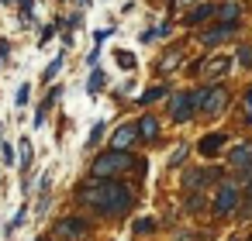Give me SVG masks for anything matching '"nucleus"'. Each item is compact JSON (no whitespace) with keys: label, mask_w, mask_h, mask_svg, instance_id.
I'll list each match as a JSON object with an SVG mask.
<instances>
[{"label":"nucleus","mask_w":252,"mask_h":241,"mask_svg":"<svg viewBox=\"0 0 252 241\" xmlns=\"http://www.w3.org/2000/svg\"><path fill=\"white\" fill-rule=\"evenodd\" d=\"M80 200L94 203L104 214H125L131 207V189L121 186V183H114V179H97V183H90V186L80 189Z\"/></svg>","instance_id":"1"},{"label":"nucleus","mask_w":252,"mask_h":241,"mask_svg":"<svg viewBox=\"0 0 252 241\" xmlns=\"http://www.w3.org/2000/svg\"><path fill=\"white\" fill-rule=\"evenodd\" d=\"M125 169H135V159H131L128 152H118V148L104 152V155L94 162V176H97V179H114V176L125 172Z\"/></svg>","instance_id":"2"},{"label":"nucleus","mask_w":252,"mask_h":241,"mask_svg":"<svg viewBox=\"0 0 252 241\" xmlns=\"http://www.w3.org/2000/svg\"><path fill=\"white\" fill-rule=\"evenodd\" d=\"M228 162H231V169H238V172H245V176L252 179V141H238V145L231 148Z\"/></svg>","instance_id":"3"},{"label":"nucleus","mask_w":252,"mask_h":241,"mask_svg":"<svg viewBox=\"0 0 252 241\" xmlns=\"http://www.w3.org/2000/svg\"><path fill=\"white\" fill-rule=\"evenodd\" d=\"M224 104H228V100H224V90H221L218 83H211V86H207V97H204L200 114H221V110H224Z\"/></svg>","instance_id":"4"},{"label":"nucleus","mask_w":252,"mask_h":241,"mask_svg":"<svg viewBox=\"0 0 252 241\" xmlns=\"http://www.w3.org/2000/svg\"><path fill=\"white\" fill-rule=\"evenodd\" d=\"M135 141H138V128H135V124H121V128L114 131V138H111V148H118V152H128Z\"/></svg>","instance_id":"5"},{"label":"nucleus","mask_w":252,"mask_h":241,"mask_svg":"<svg viewBox=\"0 0 252 241\" xmlns=\"http://www.w3.org/2000/svg\"><path fill=\"white\" fill-rule=\"evenodd\" d=\"M193 110H197V107H193V97H190V93H176V97H173V107H169L173 121H190Z\"/></svg>","instance_id":"6"},{"label":"nucleus","mask_w":252,"mask_h":241,"mask_svg":"<svg viewBox=\"0 0 252 241\" xmlns=\"http://www.w3.org/2000/svg\"><path fill=\"white\" fill-rule=\"evenodd\" d=\"M235 203H238V189H235L231 183H224V186L218 189V196H214V210H218V214H231Z\"/></svg>","instance_id":"7"},{"label":"nucleus","mask_w":252,"mask_h":241,"mask_svg":"<svg viewBox=\"0 0 252 241\" xmlns=\"http://www.w3.org/2000/svg\"><path fill=\"white\" fill-rule=\"evenodd\" d=\"M235 31H238V25H214L211 31L200 35V42H204V45H218V42H224V38L235 35Z\"/></svg>","instance_id":"8"},{"label":"nucleus","mask_w":252,"mask_h":241,"mask_svg":"<svg viewBox=\"0 0 252 241\" xmlns=\"http://www.w3.org/2000/svg\"><path fill=\"white\" fill-rule=\"evenodd\" d=\"M224 141H228V138L214 131V134H207V138H204V141H200L197 148H200V155H207V159H214V155H218V152L224 148Z\"/></svg>","instance_id":"9"},{"label":"nucleus","mask_w":252,"mask_h":241,"mask_svg":"<svg viewBox=\"0 0 252 241\" xmlns=\"http://www.w3.org/2000/svg\"><path fill=\"white\" fill-rule=\"evenodd\" d=\"M135 128H138V138H145V141H156V138H159V121H156L152 114H145Z\"/></svg>","instance_id":"10"},{"label":"nucleus","mask_w":252,"mask_h":241,"mask_svg":"<svg viewBox=\"0 0 252 241\" xmlns=\"http://www.w3.org/2000/svg\"><path fill=\"white\" fill-rule=\"evenodd\" d=\"M228 66H231V62H228L224 55H221V59H211V62H204V76H207V80H218V76L228 73Z\"/></svg>","instance_id":"11"},{"label":"nucleus","mask_w":252,"mask_h":241,"mask_svg":"<svg viewBox=\"0 0 252 241\" xmlns=\"http://www.w3.org/2000/svg\"><path fill=\"white\" fill-rule=\"evenodd\" d=\"M83 227H87V224H83L80 217H66V220L59 224V234H63V238H76V234H83Z\"/></svg>","instance_id":"12"},{"label":"nucleus","mask_w":252,"mask_h":241,"mask_svg":"<svg viewBox=\"0 0 252 241\" xmlns=\"http://www.w3.org/2000/svg\"><path fill=\"white\" fill-rule=\"evenodd\" d=\"M218 21H221V25H238V4H231V0H228V4H221V7H218Z\"/></svg>","instance_id":"13"},{"label":"nucleus","mask_w":252,"mask_h":241,"mask_svg":"<svg viewBox=\"0 0 252 241\" xmlns=\"http://www.w3.org/2000/svg\"><path fill=\"white\" fill-rule=\"evenodd\" d=\"M211 14H214V4H200L197 11H190V14H187V25H204Z\"/></svg>","instance_id":"14"},{"label":"nucleus","mask_w":252,"mask_h":241,"mask_svg":"<svg viewBox=\"0 0 252 241\" xmlns=\"http://www.w3.org/2000/svg\"><path fill=\"white\" fill-rule=\"evenodd\" d=\"M114 59H118V66H121V69H135V55H131V52H125V49H121V52H114Z\"/></svg>","instance_id":"15"},{"label":"nucleus","mask_w":252,"mask_h":241,"mask_svg":"<svg viewBox=\"0 0 252 241\" xmlns=\"http://www.w3.org/2000/svg\"><path fill=\"white\" fill-rule=\"evenodd\" d=\"M159 97H166V86H152V90H145V93H142V104H152V100H159Z\"/></svg>","instance_id":"16"},{"label":"nucleus","mask_w":252,"mask_h":241,"mask_svg":"<svg viewBox=\"0 0 252 241\" xmlns=\"http://www.w3.org/2000/svg\"><path fill=\"white\" fill-rule=\"evenodd\" d=\"M21 165L25 169L32 165V145H28V138H21Z\"/></svg>","instance_id":"17"},{"label":"nucleus","mask_w":252,"mask_h":241,"mask_svg":"<svg viewBox=\"0 0 252 241\" xmlns=\"http://www.w3.org/2000/svg\"><path fill=\"white\" fill-rule=\"evenodd\" d=\"M176 59H180V52H169V55H166V62H162L159 69H162V73H169V69H176Z\"/></svg>","instance_id":"18"},{"label":"nucleus","mask_w":252,"mask_h":241,"mask_svg":"<svg viewBox=\"0 0 252 241\" xmlns=\"http://www.w3.org/2000/svg\"><path fill=\"white\" fill-rule=\"evenodd\" d=\"M59 69H63V55H56V62H49V69H45V80H52Z\"/></svg>","instance_id":"19"},{"label":"nucleus","mask_w":252,"mask_h":241,"mask_svg":"<svg viewBox=\"0 0 252 241\" xmlns=\"http://www.w3.org/2000/svg\"><path fill=\"white\" fill-rule=\"evenodd\" d=\"M238 62H242V66H252V49H249V45L238 49Z\"/></svg>","instance_id":"20"},{"label":"nucleus","mask_w":252,"mask_h":241,"mask_svg":"<svg viewBox=\"0 0 252 241\" xmlns=\"http://www.w3.org/2000/svg\"><path fill=\"white\" fill-rule=\"evenodd\" d=\"M28 93H32V86H28V83H25V86H21V90H18V107H25V104H28Z\"/></svg>","instance_id":"21"},{"label":"nucleus","mask_w":252,"mask_h":241,"mask_svg":"<svg viewBox=\"0 0 252 241\" xmlns=\"http://www.w3.org/2000/svg\"><path fill=\"white\" fill-rule=\"evenodd\" d=\"M152 227H156V224H152V220H149V217H142V220H138V224H135V231H142V234H149V231H152Z\"/></svg>","instance_id":"22"},{"label":"nucleus","mask_w":252,"mask_h":241,"mask_svg":"<svg viewBox=\"0 0 252 241\" xmlns=\"http://www.w3.org/2000/svg\"><path fill=\"white\" fill-rule=\"evenodd\" d=\"M187 207H190V210H200V207H204V200H200V193H193V196L187 200Z\"/></svg>","instance_id":"23"},{"label":"nucleus","mask_w":252,"mask_h":241,"mask_svg":"<svg viewBox=\"0 0 252 241\" xmlns=\"http://www.w3.org/2000/svg\"><path fill=\"white\" fill-rule=\"evenodd\" d=\"M183 155H187V145H180V148L173 152V159H169V162H173V165H180V159H183Z\"/></svg>","instance_id":"24"},{"label":"nucleus","mask_w":252,"mask_h":241,"mask_svg":"<svg viewBox=\"0 0 252 241\" xmlns=\"http://www.w3.org/2000/svg\"><path fill=\"white\" fill-rule=\"evenodd\" d=\"M97 90H100V73L90 76V93H97Z\"/></svg>","instance_id":"25"},{"label":"nucleus","mask_w":252,"mask_h":241,"mask_svg":"<svg viewBox=\"0 0 252 241\" xmlns=\"http://www.w3.org/2000/svg\"><path fill=\"white\" fill-rule=\"evenodd\" d=\"M21 220H25V210H18V214H14V220H11V224H7V231H14V227H18V224H21Z\"/></svg>","instance_id":"26"},{"label":"nucleus","mask_w":252,"mask_h":241,"mask_svg":"<svg viewBox=\"0 0 252 241\" xmlns=\"http://www.w3.org/2000/svg\"><path fill=\"white\" fill-rule=\"evenodd\" d=\"M176 4H193V0H176Z\"/></svg>","instance_id":"27"},{"label":"nucleus","mask_w":252,"mask_h":241,"mask_svg":"<svg viewBox=\"0 0 252 241\" xmlns=\"http://www.w3.org/2000/svg\"><path fill=\"white\" fill-rule=\"evenodd\" d=\"M249 196H252V179H249Z\"/></svg>","instance_id":"28"},{"label":"nucleus","mask_w":252,"mask_h":241,"mask_svg":"<svg viewBox=\"0 0 252 241\" xmlns=\"http://www.w3.org/2000/svg\"><path fill=\"white\" fill-rule=\"evenodd\" d=\"M7 4H11V0H7Z\"/></svg>","instance_id":"29"},{"label":"nucleus","mask_w":252,"mask_h":241,"mask_svg":"<svg viewBox=\"0 0 252 241\" xmlns=\"http://www.w3.org/2000/svg\"><path fill=\"white\" fill-rule=\"evenodd\" d=\"M249 241H252V238H249Z\"/></svg>","instance_id":"30"}]
</instances>
